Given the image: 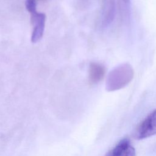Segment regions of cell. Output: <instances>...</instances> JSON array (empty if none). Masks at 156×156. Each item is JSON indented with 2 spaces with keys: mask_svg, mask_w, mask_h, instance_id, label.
<instances>
[{
  "mask_svg": "<svg viewBox=\"0 0 156 156\" xmlns=\"http://www.w3.org/2000/svg\"><path fill=\"white\" fill-rule=\"evenodd\" d=\"M156 135V109L151 112L136 127L133 137L137 140H143Z\"/></svg>",
  "mask_w": 156,
  "mask_h": 156,
  "instance_id": "2",
  "label": "cell"
},
{
  "mask_svg": "<svg viewBox=\"0 0 156 156\" xmlns=\"http://www.w3.org/2000/svg\"><path fill=\"white\" fill-rule=\"evenodd\" d=\"M31 16V22L33 25V30L31 35V41L32 43H37L41 40L43 35L46 15L43 13H38L37 10L29 13Z\"/></svg>",
  "mask_w": 156,
  "mask_h": 156,
  "instance_id": "3",
  "label": "cell"
},
{
  "mask_svg": "<svg viewBox=\"0 0 156 156\" xmlns=\"http://www.w3.org/2000/svg\"><path fill=\"white\" fill-rule=\"evenodd\" d=\"M133 76V69L130 65L122 63L118 65L108 73L105 88L108 91L120 90L132 81Z\"/></svg>",
  "mask_w": 156,
  "mask_h": 156,
  "instance_id": "1",
  "label": "cell"
},
{
  "mask_svg": "<svg viewBox=\"0 0 156 156\" xmlns=\"http://www.w3.org/2000/svg\"><path fill=\"white\" fill-rule=\"evenodd\" d=\"M116 15V0H102L101 23L103 27L110 25Z\"/></svg>",
  "mask_w": 156,
  "mask_h": 156,
  "instance_id": "4",
  "label": "cell"
},
{
  "mask_svg": "<svg viewBox=\"0 0 156 156\" xmlns=\"http://www.w3.org/2000/svg\"><path fill=\"white\" fill-rule=\"evenodd\" d=\"M122 1L126 4H129V3H130V0H122Z\"/></svg>",
  "mask_w": 156,
  "mask_h": 156,
  "instance_id": "7",
  "label": "cell"
},
{
  "mask_svg": "<svg viewBox=\"0 0 156 156\" xmlns=\"http://www.w3.org/2000/svg\"><path fill=\"white\" fill-rule=\"evenodd\" d=\"M105 156H135V149L128 138L121 140Z\"/></svg>",
  "mask_w": 156,
  "mask_h": 156,
  "instance_id": "5",
  "label": "cell"
},
{
  "mask_svg": "<svg viewBox=\"0 0 156 156\" xmlns=\"http://www.w3.org/2000/svg\"><path fill=\"white\" fill-rule=\"evenodd\" d=\"M105 74V68L101 63L91 62L89 65L88 80L90 83L96 84L99 82Z\"/></svg>",
  "mask_w": 156,
  "mask_h": 156,
  "instance_id": "6",
  "label": "cell"
}]
</instances>
